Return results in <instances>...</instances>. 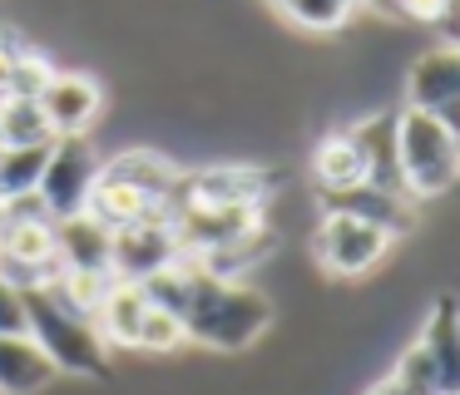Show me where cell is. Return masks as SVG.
<instances>
[{"instance_id":"cell-1","label":"cell","mask_w":460,"mask_h":395,"mask_svg":"<svg viewBox=\"0 0 460 395\" xmlns=\"http://www.w3.org/2000/svg\"><path fill=\"white\" fill-rule=\"evenodd\" d=\"M189 346H203L213 356H243L268 336L272 296L252 292L248 282H223V276L193 272V292L179 312Z\"/></svg>"},{"instance_id":"cell-2","label":"cell","mask_w":460,"mask_h":395,"mask_svg":"<svg viewBox=\"0 0 460 395\" xmlns=\"http://www.w3.org/2000/svg\"><path fill=\"white\" fill-rule=\"evenodd\" d=\"M396 168L411 203H440L460 183V128L426 109H396Z\"/></svg>"},{"instance_id":"cell-3","label":"cell","mask_w":460,"mask_h":395,"mask_svg":"<svg viewBox=\"0 0 460 395\" xmlns=\"http://www.w3.org/2000/svg\"><path fill=\"white\" fill-rule=\"evenodd\" d=\"M25 336L40 346V356L60 375L80 381H104L110 375V346L100 341L90 316H80L55 286L25 292Z\"/></svg>"},{"instance_id":"cell-4","label":"cell","mask_w":460,"mask_h":395,"mask_svg":"<svg viewBox=\"0 0 460 395\" xmlns=\"http://www.w3.org/2000/svg\"><path fill=\"white\" fill-rule=\"evenodd\" d=\"M282 188V173L262 158H228V163L179 168L173 183V213L179 207H268Z\"/></svg>"},{"instance_id":"cell-5","label":"cell","mask_w":460,"mask_h":395,"mask_svg":"<svg viewBox=\"0 0 460 395\" xmlns=\"http://www.w3.org/2000/svg\"><path fill=\"white\" fill-rule=\"evenodd\" d=\"M5 233H0V276L21 292L50 286L60 276V252H55V217L45 213L40 198L5 203Z\"/></svg>"},{"instance_id":"cell-6","label":"cell","mask_w":460,"mask_h":395,"mask_svg":"<svg viewBox=\"0 0 460 395\" xmlns=\"http://www.w3.org/2000/svg\"><path fill=\"white\" fill-rule=\"evenodd\" d=\"M396 242L401 237H391L376 223H361V217H347V213H322L317 233H312V257H317L322 276H332V282H357V276L376 272Z\"/></svg>"},{"instance_id":"cell-7","label":"cell","mask_w":460,"mask_h":395,"mask_svg":"<svg viewBox=\"0 0 460 395\" xmlns=\"http://www.w3.org/2000/svg\"><path fill=\"white\" fill-rule=\"evenodd\" d=\"M94 178H100V148L90 144V134L55 138L50 154H45V173H40L35 198L45 203L50 217H75L90 203Z\"/></svg>"},{"instance_id":"cell-8","label":"cell","mask_w":460,"mask_h":395,"mask_svg":"<svg viewBox=\"0 0 460 395\" xmlns=\"http://www.w3.org/2000/svg\"><path fill=\"white\" fill-rule=\"evenodd\" d=\"M179 257H183V247H179V233H173V213H159V217H144V223H129L114 233L110 272L119 282H144V276L164 272Z\"/></svg>"},{"instance_id":"cell-9","label":"cell","mask_w":460,"mask_h":395,"mask_svg":"<svg viewBox=\"0 0 460 395\" xmlns=\"http://www.w3.org/2000/svg\"><path fill=\"white\" fill-rule=\"evenodd\" d=\"M406 104L440 114L446 124L460 128V49L450 45H430L406 65Z\"/></svg>"},{"instance_id":"cell-10","label":"cell","mask_w":460,"mask_h":395,"mask_svg":"<svg viewBox=\"0 0 460 395\" xmlns=\"http://www.w3.org/2000/svg\"><path fill=\"white\" fill-rule=\"evenodd\" d=\"M40 114L50 118L55 138L90 134L104 114V89L90 69H55V79L40 89Z\"/></svg>"},{"instance_id":"cell-11","label":"cell","mask_w":460,"mask_h":395,"mask_svg":"<svg viewBox=\"0 0 460 395\" xmlns=\"http://www.w3.org/2000/svg\"><path fill=\"white\" fill-rule=\"evenodd\" d=\"M317 207L322 213H347V217H361V223H376V227H386L391 237H406L411 227H416V203L401 198V193H386V188H376V183L322 193Z\"/></svg>"},{"instance_id":"cell-12","label":"cell","mask_w":460,"mask_h":395,"mask_svg":"<svg viewBox=\"0 0 460 395\" xmlns=\"http://www.w3.org/2000/svg\"><path fill=\"white\" fill-rule=\"evenodd\" d=\"M351 144L361 154V168H367V183L386 188V193H401V168H396V109H376V114L347 124ZM406 198V193H401Z\"/></svg>"},{"instance_id":"cell-13","label":"cell","mask_w":460,"mask_h":395,"mask_svg":"<svg viewBox=\"0 0 460 395\" xmlns=\"http://www.w3.org/2000/svg\"><path fill=\"white\" fill-rule=\"evenodd\" d=\"M144 312H149V296L139 292V282H119L114 276L110 296L100 302V312L90 316L100 341L110 351H124V356H139V331H144Z\"/></svg>"},{"instance_id":"cell-14","label":"cell","mask_w":460,"mask_h":395,"mask_svg":"<svg viewBox=\"0 0 460 395\" xmlns=\"http://www.w3.org/2000/svg\"><path fill=\"white\" fill-rule=\"evenodd\" d=\"M84 213H90L94 223H104L110 233H119V227L144 223V217H159V213H173V207L159 203V198H149L144 188H134V183H124V178H114V173H104V168H100Z\"/></svg>"},{"instance_id":"cell-15","label":"cell","mask_w":460,"mask_h":395,"mask_svg":"<svg viewBox=\"0 0 460 395\" xmlns=\"http://www.w3.org/2000/svg\"><path fill=\"white\" fill-rule=\"evenodd\" d=\"M110 242L114 233L94 223L90 213L55 217V252H60V272H110Z\"/></svg>"},{"instance_id":"cell-16","label":"cell","mask_w":460,"mask_h":395,"mask_svg":"<svg viewBox=\"0 0 460 395\" xmlns=\"http://www.w3.org/2000/svg\"><path fill=\"white\" fill-rule=\"evenodd\" d=\"M55 365L25 331H0V395H40L55 385Z\"/></svg>"},{"instance_id":"cell-17","label":"cell","mask_w":460,"mask_h":395,"mask_svg":"<svg viewBox=\"0 0 460 395\" xmlns=\"http://www.w3.org/2000/svg\"><path fill=\"white\" fill-rule=\"evenodd\" d=\"M416 341H420V351L430 356L440 385H446L450 395H460V316H456V296H440V302L430 306V316L420 321Z\"/></svg>"},{"instance_id":"cell-18","label":"cell","mask_w":460,"mask_h":395,"mask_svg":"<svg viewBox=\"0 0 460 395\" xmlns=\"http://www.w3.org/2000/svg\"><path fill=\"white\" fill-rule=\"evenodd\" d=\"M312 183H317V193H337V188H357L367 183V168H361V154L357 144H351L347 128H327V134L312 144Z\"/></svg>"},{"instance_id":"cell-19","label":"cell","mask_w":460,"mask_h":395,"mask_svg":"<svg viewBox=\"0 0 460 395\" xmlns=\"http://www.w3.org/2000/svg\"><path fill=\"white\" fill-rule=\"evenodd\" d=\"M292 30L302 35H337L351 25V15L361 10V0H268Z\"/></svg>"},{"instance_id":"cell-20","label":"cell","mask_w":460,"mask_h":395,"mask_svg":"<svg viewBox=\"0 0 460 395\" xmlns=\"http://www.w3.org/2000/svg\"><path fill=\"white\" fill-rule=\"evenodd\" d=\"M40 144H55V128L40 114V99L5 94L0 99V148H40Z\"/></svg>"},{"instance_id":"cell-21","label":"cell","mask_w":460,"mask_h":395,"mask_svg":"<svg viewBox=\"0 0 460 395\" xmlns=\"http://www.w3.org/2000/svg\"><path fill=\"white\" fill-rule=\"evenodd\" d=\"M45 154H50V144H40V148H0V203L35 198L40 173H45Z\"/></svg>"},{"instance_id":"cell-22","label":"cell","mask_w":460,"mask_h":395,"mask_svg":"<svg viewBox=\"0 0 460 395\" xmlns=\"http://www.w3.org/2000/svg\"><path fill=\"white\" fill-rule=\"evenodd\" d=\"M55 55L45 45H31V40H21V49H15V69H11V94L21 99H40V89L55 79Z\"/></svg>"},{"instance_id":"cell-23","label":"cell","mask_w":460,"mask_h":395,"mask_svg":"<svg viewBox=\"0 0 460 395\" xmlns=\"http://www.w3.org/2000/svg\"><path fill=\"white\" fill-rule=\"evenodd\" d=\"M50 286H55V292H60L80 316H94V312H100V302L110 296V286H114V272H60Z\"/></svg>"},{"instance_id":"cell-24","label":"cell","mask_w":460,"mask_h":395,"mask_svg":"<svg viewBox=\"0 0 460 395\" xmlns=\"http://www.w3.org/2000/svg\"><path fill=\"white\" fill-rule=\"evenodd\" d=\"M456 0H401V20L411 25H446Z\"/></svg>"},{"instance_id":"cell-25","label":"cell","mask_w":460,"mask_h":395,"mask_svg":"<svg viewBox=\"0 0 460 395\" xmlns=\"http://www.w3.org/2000/svg\"><path fill=\"white\" fill-rule=\"evenodd\" d=\"M0 331H25V292L0 276Z\"/></svg>"},{"instance_id":"cell-26","label":"cell","mask_w":460,"mask_h":395,"mask_svg":"<svg viewBox=\"0 0 460 395\" xmlns=\"http://www.w3.org/2000/svg\"><path fill=\"white\" fill-rule=\"evenodd\" d=\"M15 49H21V40H15V35H0V99L11 94V69H15Z\"/></svg>"},{"instance_id":"cell-27","label":"cell","mask_w":460,"mask_h":395,"mask_svg":"<svg viewBox=\"0 0 460 395\" xmlns=\"http://www.w3.org/2000/svg\"><path fill=\"white\" fill-rule=\"evenodd\" d=\"M367 395H406V391H401V385H396V381H391V375H386V381L367 385Z\"/></svg>"},{"instance_id":"cell-28","label":"cell","mask_w":460,"mask_h":395,"mask_svg":"<svg viewBox=\"0 0 460 395\" xmlns=\"http://www.w3.org/2000/svg\"><path fill=\"white\" fill-rule=\"evenodd\" d=\"M5 217H11V213H5V203H0V233H5Z\"/></svg>"}]
</instances>
